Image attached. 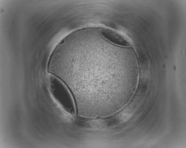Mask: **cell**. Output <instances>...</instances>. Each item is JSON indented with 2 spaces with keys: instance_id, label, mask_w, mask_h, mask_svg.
<instances>
[{
  "instance_id": "3",
  "label": "cell",
  "mask_w": 186,
  "mask_h": 148,
  "mask_svg": "<svg viewBox=\"0 0 186 148\" xmlns=\"http://www.w3.org/2000/svg\"><path fill=\"white\" fill-rule=\"evenodd\" d=\"M101 35L108 41L116 45L124 47H129V42L116 31L106 28H102L99 30Z\"/></svg>"
},
{
  "instance_id": "2",
  "label": "cell",
  "mask_w": 186,
  "mask_h": 148,
  "mask_svg": "<svg viewBox=\"0 0 186 148\" xmlns=\"http://www.w3.org/2000/svg\"><path fill=\"white\" fill-rule=\"evenodd\" d=\"M48 83L51 93L62 108L69 114L75 115L77 112L75 100L66 84L59 78L49 73Z\"/></svg>"
},
{
  "instance_id": "1",
  "label": "cell",
  "mask_w": 186,
  "mask_h": 148,
  "mask_svg": "<svg viewBox=\"0 0 186 148\" xmlns=\"http://www.w3.org/2000/svg\"><path fill=\"white\" fill-rule=\"evenodd\" d=\"M102 53L91 50L68 54L54 72L69 88L77 106L93 113L107 111L118 102L119 87L109 76Z\"/></svg>"
}]
</instances>
